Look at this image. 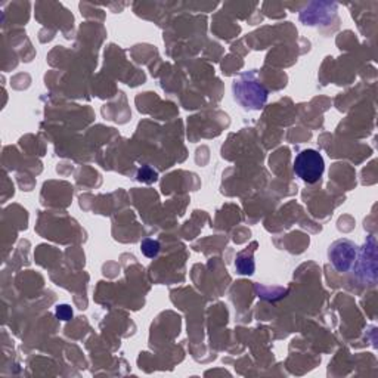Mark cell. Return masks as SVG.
I'll return each instance as SVG.
<instances>
[{"label": "cell", "instance_id": "obj_1", "mask_svg": "<svg viewBox=\"0 0 378 378\" xmlns=\"http://www.w3.org/2000/svg\"><path fill=\"white\" fill-rule=\"evenodd\" d=\"M232 90L237 102L248 111L262 110L267 101V90L254 71L241 74L234 82Z\"/></svg>", "mask_w": 378, "mask_h": 378}, {"label": "cell", "instance_id": "obj_2", "mask_svg": "<svg viewBox=\"0 0 378 378\" xmlns=\"http://www.w3.org/2000/svg\"><path fill=\"white\" fill-rule=\"evenodd\" d=\"M326 170L322 155L315 150H304L294 160V172L306 183H316Z\"/></svg>", "mask_w": 378, "mask_h": 378}, {"label": "cell", "instance_id": "obj_3", "mask_svg": "<svg viewBox=\"0 0 378 378\" xmlns=\"http://www.w3.org/2000/svg\"><path fill=\"white\" fill-rule=\"evenodd\" d=\"M358 258V246L350 239L334 241L328 248V259L337 272H347L354 269Z\"/></svg>", "mask_w": 378, "mask_h": 378}, {"label": "cell", "instance_id": "obj_4", "mask_svg": "<svg viewBox=\"0 0 378 378\" xmlns=\"http://www.w3.org/2000/svg\"><path fill=\"white\" fill-rule=\"evenodd\" d=\"M356 267V275L362 281L375 282L377 281V242L374 237H370L365 242V246L362 247L360 253H358L356 263L354 269Z\"/></svg>", "mask_w": 378, "mask_h": 378}, {"label": "cell", "instance_id": "obj_5", "mask_svg": "<svg viewBox=\"0 0 378 378\" xmlns=\"http://www.w3.org/2000/svg\"><path fill=\"white\" fill-rule=\"evenodd\" d=\"M334 15V4H312L300 12V20L306 25H318L319 22H327Z\"/></svg>", "mask_w": 378, "mask_h": 378}, {"label": "cell", "instance_id": "obj_6", "mask_svg": "<svg viewBox=\"0 0 378 378\" xmlns=\"http://www.w3.org/2000/svg\"><path fill=\"white\" fill-rule=\"evenodd\" d=\"M235 267L238 274L241 275H251L254 274V260H253V251H241L238 253L237 255V260H235Z\"/></svg>", "mask_w": 378, "mask_h": 378}, {"label": "cell", "instance_id": "obj_7", "mask_svg": "<svg viewBox=\"0 0 378 378\" xmlns=\"http://www.w3.org/2000/svg\"><path fill=\"white\" fill-rule=\"evenodd\" d=\"M141 248H142V253L146 255V258L154 259V258H157L158 253H160V242L155 241V239L146 238V239L142 241Z\"/></svg>", "mask_w": 378, "mask_h": 378}, {"label": "cell", "instance_id": "obj_8", "mask_svg": "<svg viewBox=\"0 0 378 378\" xmlns=\"http://www.w3.org/2000/svg\"><path fill=\"white\" fill-rule=\"evenodd\" d=\"M57 316L61 319V321H70L73 318V310L70 306L66 304H61L57 307Z\"/></svg>", "mask_w": 378, "mask_h": 378}, {"label": "cell", "instance_id": "obj_9", "mask_svg": "<svg viewBox=\"0 0 378 378\" xmlns=\"http://www.w3.org/2000/svg\"><path fill=\"white\" fill-rule=\"evenodd\" d=\"M138 178H139L141 181H144V182L151 183V182H154V181L157 179V173L153 172L150 167H144V169L139 172Z\"/></svg>", "mask_w": 378, "mask_h": 378}]
</instances>
